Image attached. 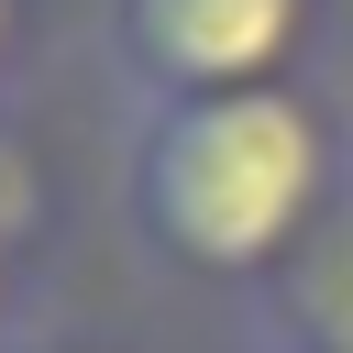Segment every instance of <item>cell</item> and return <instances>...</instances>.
<instances>
[{
  "label": "cell",
  "mask_w": 353,
  "mask_h": 353,
  "mask_svg": "<svg viewBox=\"0 0 353 353\" xmlns=\"http://www.w3.org/2000/svg\"><path fill=\"white\" fill-rule=\"evenodd\" d=\"M0 154H11V110H0Z\"/></svg>",
  "instance_id": "cell-7"
},
{
  "label": "cell",
  "mask_w": 353,
  "mask_h": 353,
  "mask_svg": "<svg viewBox=\"0 0 353 353\" xmlns=\"http://www.w3.org/2000/svg\"><path fill=\"white\" fill-rule=\"evenodd\" d=\"M44 331V188H33V154L11 143L0 154V353Z\"/></svg>",
  "instance_id": "cell-3"
},
{
  "label": "cell",
  "mask_w": 353,
  "mask_h": 353,
  "mask_svg": "<svg viewBox=\"0 0 353 353\" xmlns=\"http://www.w3.org/2000/svg\"><path fill=\"white\" fill-rule=\"evenodd\" d=\"M353 210V99L221 88V99H121L110 132V221L121 254L165 287L254 309L309 243Z\"/></svg>",
  "instance_id": "cell-1"
},
{
  "label": "cell",
  "mask_w": 353,
  "mask_h": 353,
  "mask_svg": "<svg viewBox=\"0 0 353 353\" xmlns=\"http://www.w3.org/2000/svg\"><path fill=\"white\" fill-rule=\"evenodd\" d=\"M11 353H132V342H110V331H55V320H44V331L11 342Z\"/></svg>",
  "instance_id": "cell-6"
},
{
  "label": "cell",
  "mask_w": 353,
  "mask_h": 353,
  "mask_svg": "<svg viewBox=\"0 0 353 353\" xmlns=\"http://www.w3.org/2000/svg\"><path fill=\"white\" fill-rule=\"evenodd\" d=\"M232 353H353V342H309V331H276V320H232Z\"/></svg>",
  "instance_id": "cell-5"
},
{
  "label": "cell",
  "mask_w": 353,
  "mask_h": 353,
  "mask_svg": "<svg viewBox=\"0 0 353 353\" xmlns=\"http://www.w3.org/2000/svg\"><path fill=\"white\" fill-rule=\"evenodd\" d=\"M99 55L121 99L298 88L331 55V0H99Z\"/></svg>",
  "instance_id": "cell-2"
},
{
  "label": "cell",
  "mask_w": 353,
  "mask_h": 353,
  "mask_svg": "<svg viewBox=\"0 0 353 353\" xmlns=\"http://www.w3.org/2000/svg\"><path fill=\"white\" fill-rule=\"evenodd\" d=\"M22 55H33V0H0V110L22 88Z\"/></svg>",
  "instance_id": "cell-4"
}]
</instances>
